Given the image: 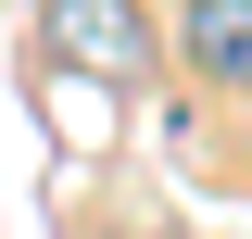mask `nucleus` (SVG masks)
Listing matches in <instances>:
<instances>
[{"mask_svg":"<svg viewBox=\"0 0 252 239\" xmlns=\"http://www.w3.org/2000/svg\"><path fill=\"white\" fill-rule=\"evenodd\" d=\"M51 51L89 76H152V13L139 0H51Z\"/></svg>","mask_w":252,"mask_h":239,"instance_id":"nucleus-1","label":"nucleus"},{"mask_svg":"<svg viewBox=\"0 0 252 239\" xmlns=\"http://www.w3.org/2000/svg\"><path fill=\"white\" fill-rule=\"evenodd\" d=\"M177 51L215 76V89H252V0H189V26H177Z\"/></svg>","mask_w":252,"mask_h":239,"instance_id":"nucleus-2","label":"nucleus"}]
</instances>
